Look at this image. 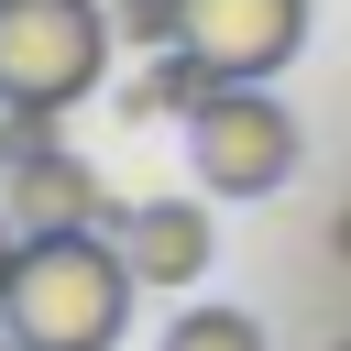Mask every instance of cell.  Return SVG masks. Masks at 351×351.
Instances as JSON below:
<instances>
[{"mask_svg": "<svg viewBox=\"0 0 351 351\" xmlns=\"http://www.w3.org/2000/svg\"><path fill=\"white\" fill-rule=\"evenodd\" d=\"M132 296H143V274H132L121 230H44L11 252L0 329L22 351H110L132 329Z\"/></svg>", "mask_w": 351, "mask_h": 351, "instance_id": "obj_1", "label": "cell"}, {"mask_svg": "<svg viewBox=\"0 0 351 351\" xmlns=\"http://www.w3.org/2000/svg\"><path fill=\"white\" fill-rule=\"evenodd\" d=\"M110 0H0V110H77L110 66Z\"/></svg>", "mask_w": 351, "mask_h": 351, "instance_id": "obj_2", "label": "cell"}, {"mask_svg": "<svg viewBox=\"0 0 351 351\" xmlns=\"http://www.w3.org/2000/svg\"><path fill=\"white\" fill-rule=\"evenodd\" d=\"M186 165L208 197H274L296 176V121L285 99H263V77H230L197 121H186Z\"/></svg>", "mask_w": 351, "mask_h": 351, "instance_id": "obj_3", "label": "cell"}, {"mask_svg": "<svg viewBox=\"0 0 351 351\" xmlns=\"http://www.w3.org/2000/svg\"><path fill=\"white\" fill-rule=\"evenodd\" d=\"M0 219H11L22 241H44V230H121L110 186H99L55 132H33V143L11 154V176H0Z\"/></svg>", "mask_w": 351, "mask_h": 351, "instance_id": "obj_4", "label": "cell"}, {"mask_svg": "<svg viewBox=\"0 0 351 351\" xmlns=\"http://www.w3.org/2000/svg\"><path fill=\"white\" fill-rule=\"evenodd\" d=\"M186 44L219 66V77H285L296 44H307V0H186Z\"/></svg>", "mask_w": 351, "mask_h": 351, "instance_id": "obj_5", "label": "cell"}, {"mask_svg": "<svg viewBox=\"0 0 351 351\" xmlns=\"http://www.w3.org/2000/svg\"><path fill=\"white\" fill-rule=\"evenodd\" d=\"M121 252H132L143 285H197L208 252H219L208 197H143V208H121Z\"/></svg>", "mask_w": 351, "mask_h": 351, "instance_id": "obj_6", "label": "cell"}, {"mask_svg": "<svg viewBox=\"0 0 351 351\" xmlns=\"http://www.w3.org/2000/svg\"><path fill=\"white\" fill-rule=\"evenodd\" d=\"M219 88H230V77H219L197 44H154V66L132 77V99H121V110H132V121H197Z\"/></svg>", "mask_w": 351, "mask_h": 351, "instance_id": "obj_7", "label": "cell"}, {"mask_svg": "<svg viewBox=\"0 0 351 351\" xmlns=\"http://www.w3.org/2000/svg\"><path fill=\"white\" fill-rule=\"evenodd\" d=\"M154 351H274V340H263V318H241V307H176Z\"/></svg>", "mask_w": 351, "mask_h": 351, "instance_id": "obj_8", "label": "cell"}, {"mask_svg": "<svg viewBox=\"0 0 351 351\" xmlns=\"http://www.w3.org/2000/svg\"><path fill=\"white\" fill-rule=\"evenodd\" d=\"M121 44H186V0H110Z\"/></svg>", "mask_w": 351, "mask_h": 351, "instance_id": "obj_9", "label": "cell"}, {"mask_svg": "<svg viewBox=\"0 0 351 351\" xmlns=\"http://www.w3.org/2000/svg\"><path fill=\"white\" fill-rule=\"evenodd\" d=\"M11 252H22V230H11V219H0V285H11Z\"/></svg>", "mask_w": 351, "mask_h": 351, "instance_id": "obj_10", "label": "cell"}, {"mask_svg": "<svg viewBox=\"0 0 351 351\" xmlns=\"http://www.w3.org/2000/svg\"><path fill=\"white\" fill-rule=\"evenodd\" d=\"M0 351H22V340H11V329H0Z\"/></svg>", "mask_w": 351, "mask_h": 351, "instance_id": "obj_11", "label": "cell"}, {"mask_svg": "<svg viewBox=\"0 0 351 351\" xmlns=\"http://www.w3.org/2000/svg\"><path fill=\"white\" fill-rule=\"evenodd\" d=\"M340 351H351V340H340Z\"/></svg>", "mask_w": 351, "mask_h": 351, "instance_id": "obj_12", "label": "cell"}]
</instances>
